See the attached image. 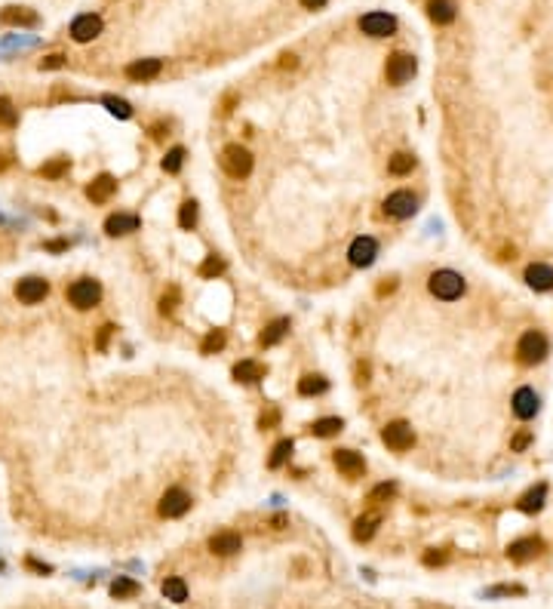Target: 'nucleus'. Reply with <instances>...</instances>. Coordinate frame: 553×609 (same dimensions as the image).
I'll use <instances>...</instances> for the list:
<instances>
[{
    "label": "nucleus",
    "instance_id": "obj_1",
    "mask_svg": "<svg viewBox=\"0 0 553 609\" xmlns=\"http://www.w3.org/2000/svg\"><path fill=\"white\" fill-rule=\"evenodd\" d=\"M427 287H431V292L437 299H443V302H455V299L464 296L467 283H464V277L455 274V271H433Z\"/></svg>",
    "mask_w": 553,
    "mask_h": 609
},
{
    "label": "nucleus",
    "instance_id": "obj_2",
    "mask_svg": "<svg viewBox=\"0 0 553 609\" xmlns=\"http://www.w3.org/2000/svg\"><path fill=\"white\" fill-rule=\"evenodd\" d=\"M547 354H550V342H547V336H544V333H538V329H529V333L519 338V345H517V357L523 360V364H529V366L541 364Z\"/></svg>",
    "mask_w": 553,
    "mask_h": 609
},
{
    "label": "nucleus",
    "instance_id": "obj_3",
    "mask_svg": "<svg viewBox=\"0 0 553 609\" xmlns=\"http://www.w3.org/2000/svg\"><path fill=\"white\" fill-rule=\"evenodd\" d=\"M99 299H102V287H99V280H92V277H80V280H74L71 287H68V302H71L77 311H89L92 305H99Z\"/></svg>",
    "mask_w": 553,
    "mask_h": 609
},
{
    "label": "nucleus",
    "instance_id": "obj_4",
    "mask_svg": "<svg viewBox=\"0 0 553 609\" xmlns=\"http://www.w3.org/2000/svg\"><path fill=\"white\" fill-rule=\"evenodd\" d=\"M222 169L231 175V179H246L252 173V154H249L243 145H228L222 151Z\"/></svg>",
    "mask_w": 553,
    "mask_h": 609
},
{
    "label": "nucleus",
    "instance_id": "obj_5",
    "mask_svg": "<svg viewBox=\"0 0 553 609\" xmlns=\"http://www.w3.org/2000/svg\"><path fill=\"white\" fill-rule=\"evenodd\" d=\"M418 71V62L415 56H409V52H394L391 59H387L385 65V77L387 83H394V87H400V83H409L412 77Z\"/></svg>",
    "mask_w": 553,
    "mask_h": 609
},
{
    "label": "nucleus",
    "instance_id": "obj_6",
    "mask_svg": "<svg viewBox=\"0 0 553 609\" xmlns=\"http://www.w3.org/2000/svg\"><path fill=\"white\" fill-rule=\"evenodd\" d=\"M381 440H385L387 450L406 452V450H412V443H415V431H412V425H406V422H391V425L381 431Z\"/></svg>",
    "mask_w": 553,
    "mask_h": 609
},
{
    "label": "nucleus",
    "instance_id": "obj_7",
    "mask_svg": "<svg viewBox=\"0 0 553 609\" xmlns=\"http://www.w3.org/2000/svg\"><path fill=\"white\" fill-rule=\"evenodd\" d=\"M191 502L194 499L188 496V492H185L182 487H173V489H166L163 492V499H160V517H182V514H188L191 511Z\"/></svg>",
    "mask_w": 553,
    "mask_h": 609
},
{
    "label": "nucleus",
    "instance_id": "obj_8",
    "mask_svg": "<svg viewBox=\"0 0 553 609\" xmlns=\"http://www.w3.org/2000/svg\"><path fill=\"white\" fill-rule=\"evenodd\" d=\"M375 256H378L375 237H357V241L350 243V250H347V261L354 268H369L372 261H375Z\"/></svg>",
    "mask_w": 553,
    "mask_h": 609
},
{
    "label": "nucleus",
    "instance_id": "obj_9",
    "mask_svg": "<svg viewBox=\"0 0 553 609\" xmlns=\"http://www.w3.org/2000/svg\"><path fill=\"white\" fill-rule=\"evenodd\" d=\"M360 31L369 37H391L396 31V19L387 13H366L360 19Z\"/></svg>",
    "mask_w": 553,
    "mask_h": 609
},
{
    "label": "nucleus",
    "instance_id": "obj_10",
    "mask_svg": "<svg viewBox=\"0 0 553 609\" xmlns=\"http://www.w3.org/2000/svg\"><path fill=\"white\" fill-rule=\"evenodd\" d=\"M418 210V200L415 194H409V191H394V194H387L385 200V213L391 215V219H409V215H415Z\"/></svg>",
    "mask_w": 553,
    "mask_h": 609
},
{
    "label": "nucleus",
    "instance_id": "obj_11",
    "mask_svg": "<svg viewBox=\"0 0 553 609\" xmlns=\"http://www.w3.org/2000/svg\"><path fill=\"white\" fill-rule=\"evenodd\" d=\"M99 34H102V19H99L96 13H83L71 22V37L77 43H89V41H96Z\"/></svg>",
    "mask_w": 553,
    "mask_h": 609
},
{
    "label": "nucleus",
    "instance_id": "obj_12",
    "mask_svg": "<svg viewBox=\"0 0 553 609\" xmlns=\"http://www.w3.org/2000/svg\"><path fill=\"white\" fill-rule=\"evenodd\" d=\"M46 292H50V283H46L43 277H25V280H19V287H15V299L25 305H37L46 299Z\"/></svg>",
    "mask_w": 553,
    "mask_h": 609
},
{
    "label": "nucleus",
    "instance_id": "obj_13",
    "mask_svg": "<svg viewBox=\"0 0 553 609\" xmlns=\"http://www.w3.org/2000/svg\"><path fill=\"white\" fill-rule=\"evenodd\" d=\"M541 551H544V542L541 538H535V536L517 538V542L508 545V557L513 560V564H529V560H535Z\"/></svg>",
    "mask_w": 553,
    "mask_h": 609
},
{
    "label": "nucleus",
    "instance_id": "obj_14",
    "mask_svg": "<svg viewBox=\"0 0 553 609\" xmlns=\"http://www.w3.org/2000/svg\"><path fill=\"white\" fill-rule=\"evenodd\" d=\"M332 461H335V468H338L345 477H363V471H366V461H363V456L360 452H354V450H335L332 452Z\"/></svg>",
    "mask_w": 553,
    "mask_h": 609
},
{
    "label": "nucleus",
    "instance_id": "obj_15",
    "mask_svg": "<svg viewBox=\"0 0 553 609\" xmlns=\"http://www.w3.org/2000/svg\"><path fill=\"white\" fill-rule=\"evenodd\" d=\"M114 191H117V179L114 175H108V173H102L99 179H92L87 185V197L92 200V203H108V200L114 197Z\"/></svg>",
    "mask_w": 553,
    "mask_h": 609
},
{
    "label": "nucleus",
    "instance_id": "obj_16",
    "mask_svg": "<svg viewBox=\"0 0 553 609\" xmlns=\"http://www.w3.org/2000/svg\"><path fill=\"white\" fill-rule=\"evenodd\" d=\"M0 22H3V25H19V28H37L41 25L37 13L28 10V6H6V10L0 13Z\"/></svg>",
    "mask_w": 553,
    "mask_h": 609
},
{
    "label": "nucleus",
    "instance_id": "obj_17",
    "mask_svg": "<svg viewBox=\"0 0 553 609\" xmlns=\"http://www.w3.org/2000/svg\"><path fill=\"white\" fill-rule=\"evenodd\" d=\"M526 283H529L532 289H538V292L553 289V268L544 265V261H535V265H529V268H526Z\"/></svg>",
    "mask_w": 553,
    "mask_h": 609
},
{
    "label": "nucleus",
    "instance_id": "obj_18",
    "mask_svg": "<svg viewBox=\"0 0 553 609\" xmlns=\"http://www.w3.org/2000/svg\"><path fill=\"white\" fill-rule=\"evenodd\" d=\"M132 231H138V215H132V213H114L105 219V234H111V237L132 234Z\"/></svg>",
    "mask_w": 553,
    "mask_h": 609
},
{
    "label": "nucleus",
    "instance_id": "obj_19",
    "mask_svg": "<svg viewBox=\"0 0 553 609\" xmlns=\"http://www.w3.org/2000/svg\"><path fill=\"white\" fill-rule=\"evenodd\" d=\"M538 394H535L532 388H519L517 394H513V413H517V419H532L535 413H538Z\"/></svg>",
    "mask_w": 553,
    "mask_h": 609
},
{
    "label": "nucleus",
    "instance_id": "obj_20",
    "mask_svg": "<svg viewBox=\"0 0 553 609\" xmlns=\"http://www.w3.org/2000/svg\"><path fill=\"white\" fill-rule=\"evenodd\" d=\"M243 548V542H240L237 533H215L209 538V551L219 554V557H231V554H237Z\"/></svg>",
    "mask_w": 553,
    "mask_h": 609
},
{
    "label": "nucleus",
    "instance_id": "obj_21",
    "mask_svg": "<svg viewBox=\"0 0 553 609\" xmlns=\"http://www.w3.org/2000/svg\"><path fill=\"white\" fill-rule=\"evenodd\" d=\"M160 71H163L160 59H138L127 68V77H132V80H154Z\"/></svg>",
    "mask_w": 553,
    "mask_h": 609
},
{
    "label": "nucleus",
    "instance_id": "obj_22",
    "mask_svg": "<svg viewBox=\"0 0 553 609\" xmlns=\"http://www.w3.org/2000/svg\"><path fill=\"white\" fill-rule=\"evenodd\" d=\"M286 333H289V320H286V317H277L274 323H268V327H264V333L259 336L261 348H271V345L283 342V336H286Z\"/></svg>",
    "mask_w": 553,
    "mask_h": 609
},
{
    "label": "nucleus",
    "instance_id": "obj_23",
    "mask_svg": "<svg viewBox=\"0 0 553 609\" xmlns=\"http://www.w3.org/2000/svg\"><path fill=\"white\" fill-rule=\"evenodd\" d=\"M427 15H431L437 25H449L455 19V3L452 0H427Z\"/></svg>",
    "mask_w": 553,
    "mask_h": 609
},
{
    "label": "nucleus",
    "instance_id": "obj_24",
    "mask_svg": "<svg viewBox=\"0 0 553 609\" xmlns=\"http://www.w3.org/2000/svg\"><path fill=\"white\" fill-rule=\"evenodd\" d=\"M234 379H237V382H246V385L261 382V379H264V366L255 364V360H240V364L234 366Z\"/></svg>",
    "mask_w": 553,
    "mask_h": 609
},
{
    "label": "nucleus",
    "instance_id": "obj_25",
    "mask_svg": "<svg viewBox=\"0 0 553 609\" xmlns=\"http://www.w3.org/2000/svg\"><path fill=\"white\" fill-rule=\"evenodd\" d=\"M544 499H547V487H544V483H538V487L529 489L526 496L519 499L517 508H519V511H526V514H535V511H541V508H544Z\"/></svg>",
    "mask_w": 553,
    "mask_h": 609
},
{
    "label": "nucleus",
    "instance_id": "obj_26",
    "mask_svg": "<svg viewBox=\"0 0 553 609\" xmlns=\"http://www.w3.org/2000/svg\"><path fill=\"white\" fill-rule=\"evenodd\" d=\"M378 523H381V517H378L375 511H372V514H363V517H357V523H354V538H357V542H369V538L375 536Z\"/></svg>",
    "mask_w": 553,
    "mask_h": 609
},
{
    "label": "nucleus",
    "instance_id": "obj_27",
    "mask_svg": "<svg viewBox=\"0 0 553 609\" xmlns=\"http://www.w3.org/2000/svg\"><path fill=\"white\" fill-rule=\"evenodd\" d=\"M163 594H166V600H173V603H185L188 600V585H185L182 575H169L163 582Z\"/></svg>",
    "mask_w": 553,
    "mask_h": 609
},
{
    "label": "nucleus",
    "instance_id": "obj_28",
    "mask_svg": "<svg viewBox=\"0 0 553 609\" xmlns=\"http://www.w3.org/2000/svg\"><path fill=\"white\" fill-rule=\"evenodd\" d=\"M341 428H345V422H341L338 415H326V419H317L314 425H310V434L314 437H335Z\"/></svg>",
    "mask_w": 553,
    "mask_h": 609
},
{
    "label": "nucleus",
    "instance_id": "obj_29",
    "mask_svg": "<svg viewBox=\"0 0 553 609\" xmlns=\"http://www.w3.org/2000/svg\"><path fill=\"white\" fill-rule=\"evenodd\" d=\"M326 388H329V382H326L323 375H301V382H299V394H301V397L323 394Z\"/></svg>",
    "mask_w": 553,
    "mask_h": 609
},
{
    "label": "nucleus",
    "instance_id": "obj_30",
    "mask_svg": "<svg viewBox=\"0 0 553 609\" xmlns=\"http://www.w3.org/2000/svg\"><path fill=\"white\" fill-rule=\"evenodd\" d=\"M138 582H132V579H127V575H117V579L111 582V597H117V600H127V597H136L138 594Z\"/></svg>",
    "mask_w": 553,
    "mask_h": 609
},
{
    "label": "nucleus",
    "instance_id": "obj_31",
    "mask_svg": "<svg viewBox=\"0 0 553 609\" xmlns=\"http://www.w3.org/2000/svg\"><path fill=\"white\" fill-rule=\"evenodd\" d=\"M387 169H391V175H406V173H412V169H415V157H412V154H406V151H400V154H394V157H391Z\"/></svg>",
    "mask_w": 553,
    "mask_h": 609
},
{
    "label": "nucleus",
    "instance_id": "obj_32",
    "mask_svg": "<svg viewBox=\"0 0 553 609\" xmlns=\"http://www.w3.org/2000/svg\"><path fill=\"white\" fill-rule=\"evenodd\" d=\"M289 456H292V440H280V443L274 446V450H271V459H268V468H274V471H277V468H280V465H283V461H286V459H289Z\"/></svg>",
    "mask_w": 553,
    "mask_h": 609
},
{
    "label": "nucleus",
    "instance_id": "obj_33",
    "mask_svg": "<svg viewBox=\"0 0 553 609\" xmlns=\"http://www.w3.org/2000/svg\"><path fill=\"white\" fill-rule=\"evenodd\" d=\"M178 225L185 231H191L197 225V203H194V200H185L182 203V210H178Z\"/></svg>",
    "mask_w": 553,
    "mask_h": 609
},
{
    "label": "nucleus",
    "instance_id": "obj_34",
    "mask_svg": "<svg viewBox=\"0 0 553 609\" xmlns=\"http://www.w3.org/2000/svg\"><path fill=\"white\" fill-rule=\"evenodd\" d=\"M68 157H56V160H50V164H43L41 166V175H46V179H62V175L68 173Z\"/></svg>",
    "mask_w": 553,
    "mask_h": 609
},
{
    "label": "nucleus",
    "instance_id": "obj_35",
    "mask_svg": "<svg viewBox=\"0 0 553 609\" xmlns=\"http://www.w3.org/2000/svg\"><path fill=\"white\" fill-rule=\"evenodd\" d=\"M15 123H19V114H15L13 102H10V99L0 96V127H3V129H13Z\"/></svg>",
    "mask_w": 553,
    "mask_h": 609
},
{
    "label": "nucleus",
    "instance_id": "obj_36",
    "mask_svg": "<svg viewBox=\"0 0 553 609\" xmlns=\"http://www.w3.org/2000/svg\"><path fill=\"white\" fill-rule=\"evenodd\" d=\"M224 348V329H213V333H206L203 345H200V351L203 354H215Z\"/></svg>",
    "mask_w": 553,
    "mask_h": 609
},
{
    "label": "nucleus",
    "instance_id": "obj_37",
    "mask_svg": "<svg viewBox=\"0 0 553 609\" xmlns=\"http://www.w3.org/2000/svg\"><path fill=\"white\" fill-rule=\"evenodd\" d=\"M182 164H185V148H173V151H166V157H163V169H166L169 175H175L178 169H182Z\"/></svg>",
    "mask_w": 553,
    "mask_h": 609
},
{
    "label": "nucleus",
    "instance_id": "obj_38",
    "mask_svg": "<svg viewBox=\"0 0 553 609\" xmlns=\"http://www.w3.org/2000/svg\"><path fill=\"white\" fill-rule=\"evenodd\" d=\"M526 588L523 585H498V588H489L486 597H523Z\"/></svg>",
    "mask_w": 553,
    "mask_h": 609
},
{
    "label": "nucleus",
    "instance_id": "obj_39",
    "mask_svg": "<svg viewBox=\"0 0 553 609\" xmlns=\"http://www.w3.org/2000/svg\"><path fill=\"white\" fill-rule=\"evenodd\" d=\"M105 105H108V111L111 114H117V117H132V108H129V102H123V99H114V96H105Z\"/></svg>",
    "mask_w": 553,
    "mask_h": 609
},
{
    "label": "nucleus",
    "instance_id": "obj_40",
    "mask_svg": "<svg viewBox=\"0 0 553 609\" xmlns=\"http://www.w3.org/2000/svg\"><path fill=\"white\" fill-rule=\"evenodd\" d=\"M222 271H224V261L219 256H209L203 265H200V277H215V274H222Z\"/></svg>",
    "mask_w": 553,
    "mask_h": 609
},
{
    "label": "nucleus",
    "instance_id": "obj_41",
    "mask_svg": "<svg viewBox=\"0 0 553 609\" xmlns=\"http://www.w3.org/2000/svg\"><path fill=\"white\" fill-rule=\"evenodd\" d=\"M394 492H396V483H381V487L369 492V502H387V499H394Z\"/></svg>",
    "mask_w": 553,
    "mask_h": 609
},
{
    "label": "nucleus",
    "instance_id": "obj_42",
    "mask_svg": "<svg viewBox=\"0 0 553 609\" xmlns=\"http://www.w3.org/2000/svg\"><path fill=\"white\" fill-rule=\"evenodd\" d=\"M178 305V287H169V292L160 299V314H173Z\"/></svg>",
    "mask_w": 553,
    "mask_h": 609
},
{
    "label": "nucleus",
    "instance_id": "obj_43",
    "mask_svg": "<svg viewBox=\"0 0 553 609\" xmlns=\"http://www.w3.org/2000/svg\"><path fill=\"white\" fill-rule=\"evenodd\" d=\"M446 560H449V551H437V548H433V551L424 554V566H443Z\"/></svg>",
    "mask_w": 553,
    "mask_h": 609
},
{
    "label": "nucleus",
    "instance_id": "obj_44",
    "mask_svg": "<svg viewBox=\"0 0 553 609\" xmlns=\"http://www.w3.org/2000/svg\"><path fill=\"white\" fill-rule=\"evenodd\" d=\"M277 422H280V413H277V410H268V413H264L261 419H259V425H261V431H268V428H274Z\"/></svg>",
    "mask_w": 553,
    "mask_h": 609
},
{
    "label": "nucleus",
    "instance_id": "obj_45",
    "mask_svg": "<svg viewBox=\"0 0 553 609\" xmlns=\"http://www.w3.org/2000/svg\"><path fill=\"white\" fill-rule=\"evenodd\" d=\"M62 65H65V56H59V52H56V56H46V59L41 62V71H50V68H62Z\"/></svg>",
    "mask_w": 553,
    "mask_h": 609
},
{
    "label": "nucleus",
    "instance_id": "obj_46",
    "mask_svg": "<svg viewBox=\"0 0 553 609\" xmlns=\"http://www.w3.org/2000/svg\"><path fill=\"white\" fill-rule=\"evenodd\" d=\"M111 333H114V327L108 323V327H102V333H99V351H105V345H108V338H111Z\"/></svg>",
    "mask_w": 553,
    "mask_h": 609
},
{
    "label": "nucleus",
    "instance_id": "obj_47",
    "mask_svg": "<svg viewBox=\"0 0 553 609\" xmlns=\"http://www.w3.org/2000/svg\"><path fill=\"white\" fill-rule=\"evenodd\" d=\"M529 443H532V434H519L517 440H513V450H526Z\"/></svg>",
    "mask_w": 553,
    "mask_h": 609
},
{
    "label": "nucleus",
    "instance_id": "obj_48",
    "mask_svg": "<svg viewBox=\"0 0 553 609\" xmlns=\"http://www.w3.org/2000/svg\"><path fill=\"white\" fill-rule=\"evenodd\" d=\"M357 382H360V385H363V382H369V366H366V364L357 366Z\"/></svg>",
    "mask_w": 553,
    "mask_h": 609
},
{
    "label": "nucleus",
    "instance_id": "obj_49",
    "mask_svg": "<svg viewBox=\"0 0 553 609\" xmlns=\"http://www.w3.org/2000/svg\"><path fill=\"white\" fill-rule=\"evenodd\" d=\"M46 250L62 252V250H68V241H50V243H46Z\"/></svg>",
    "mask_w": 553,
    "mask_h": 609
},
{
    "label": "nucleus",
    "instance_id": "obj_50",
    "mask_svg": "<svg viewBox=\"0 0 553 609\" xmlns=\"http://www.w3.org/2000/svg\"><path fill=\"white\" fill-rule=\"evenodd\" d=\"M301 6L305 10H320V6H326V0H301Z\"/></svg>",
    "mask_w": 553,
    "mask_h": 609
},
{
    "label": "nucleus",
    "instance_id": "obj_51",
    "mask_svg": "<svg viewBox=\"0 0 553 609\" xmlns=\"http://www.w3.org/2000/svg\"><path fill=\"white\" fill-rule=\"evenodd\" d=\"M394 287H396V283H394V280H387V283H381V287H378V296H387V292H394Z\"/></svg>",
    "mask_w": 553,
    "mask_h": 609
},
{
    "label": "nucleus",
    "instance_id": "obj_52",
    "mask_svg": "<svg viewBox=\"0 0 553 609\" xmlns=\"http://www.w3.org/2000/svg\"><path fill=\"white\" fill-rule=\"evenodd\" d=\"M28 566L37 569V573H50V566H46V564H37V560H28Z\"/></svg>",
    "mask_w": 553,
    "mask_h": 609
},
{
    "label": "nucleus",
    "instance_id": "obj_53",
    "mask_svg": "<svg viewBox=\"0 0 553 609\" xmlns=\"http://www.w3.org/2000/svg\"><path fill=\"white\" fill-rule=\"evenodd\" d=\"M6 166H10V157H6V154H3V151H0V173H3V169H6Z\"/></svg>",
    "mask_w": 553,
    "mask_h": 609
},
{
    "label": "nucleus",
    "instance_id": "obj_54",
    "mask_svg": "<svg viewBox=\"0 0 553 609\" xmlns=\"http://www.w3.org/2000/svg\"><path fill=\"white\" fill-rule=\"evenodd\" d=\"M295 65V56H283V68H292Z\"/></svg>",
    "mask_w": 553,
    "mask_h": 609
}]
</instances>
